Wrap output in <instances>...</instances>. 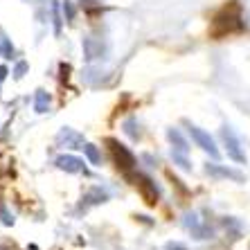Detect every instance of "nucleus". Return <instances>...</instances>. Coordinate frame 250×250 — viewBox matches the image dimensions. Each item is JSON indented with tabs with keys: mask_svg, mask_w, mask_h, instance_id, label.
Masks as SVG:
<instances>
[{
	"mask_svg": "<svg viewBox=\"0 0 250 250\" xmlns=\"http://www.w3.org/2000/svg\"><path fill=\"white\" fill-rule=\"evenodd\" d=\"M0 54H2L5 59H14V54H16V52H14L12 41H9L2 32H0Z\"/></svg>",
	"mask_w": 250,
	"mask_h": 250,
	"instance_id": "obj_17",
	"label": "nucleus"
},
{
	"mask_svg": "<svg viewBox=\"0 0 250 250\" xmlns=\"http://www.w3.org/2000/svg\"><path fill=\"white\" fill-rule=\"evenodd\" d=\"M142 160L146 163V167H156V158L149 156V153H145V156H142Z\"/></svg>",
	"mask_w": 250,
	"mask_h": 250,
	"instance_id": "obj_24",
	"label": "nucleus"
},
{
	"mask_svg": "<svg viewBox=\"0 0 250 250\" xmlns=\"http://www.w3.org/2000/svg\"><path fill=\"white\" fill-rule=\"evenodd\" d=\"M54 165H57L61 171H68V174H82V171H86V165H83L82 158L70 156V153L59 156L57 160H54Z\"/></svg>",
	"mask_w": 250,
	"mask_h": 250,
	"instance_id": "obj_8",
	"label": "nucleus"
},
{
	"mask_svg": "<svg viewBox=\"0 0 250 250\" xmlns=\"http://www.w3.org/2000/svg\"><path fill=\"white\" fill-rule=\"evenodd\" d=\"M63 16H65V21H68V23H72V21H75V16H77V9H75V5H72L70 0H65V2H63Z\"/></svg>",
	"mask_w": 250,
	"mask_h": 250,
	"instance_id": "obj_18",
	"label": "nucleus"
},
{
	"mask_svg": "<svg viewBox=\"0 0 250 250\" xmlns=\"http://www.w3.org/2000/svg\"><path fill=\"white\" fill-rule=\"evenodd\" d=\"M0 216H2V223H5V226H12L14 223V216H9L5 209H0Z\"/></svg>",
	"mask_w": 250,
	"mask_h": 250,
	"instance_id": "obj_22",
	"label": "nucleus"
},
{
	"mask_svg": "<svg viewBox=\"0 0 250 250\" xmlns=\"http://www.w3.org/2000/svg\"><path fill=\"white\" fill-rule=\"evenodd\" d=\"M82 2V7H86L88 12H97V9H102V2H97V0H79Z\"/></svg>",
	"mask_w": 250,
	"mask_h": 250,
	"instance_id": "obj_20",
	"label": "nucleus"
},
{
	"mask_svg": "<svg viewBox=\"0 0 250 250\" xmlns=\"http://www.w3.org/2000/svg\"><path fill=\"white\" fill-rule=\"evenodd\" d=\"M135 185H138L140 196H142V201H145L146 205H156L158 203L160 192H158L156 183H153L149 176H146V174H138V178H135Z\"/></svg>",
	"mask_w": 250,
	"mask_h": 250,
	"instance_id": "obj_4",
	"label": "nucleus"
},
{
	"mask_svg": "<svg viewBox=\"0 0 250 250\" xmlns=\"http://www.w3.org/2000/svg\"><path fill=\"white\" fill-rule=\"evenodd\" d=\"M34 111L36 113H47L50 111V93H45V90H36V95H34Z\"/></svg>",
	"mask_w": 250,
	"mask_h": 250,
	"instance_id": "obj_11",
	"label": "nucleus"
},
{
	"mask_svg": "<svg viewBox=\"0 0 250 250\" xmlns=\"http://www.w3.org/2000/svg\"><path fill=\"white\" fill-rule=\"evenodd\" d=\"M185 228L192 232V237L194 239H209L212 237V228L208 226V223H201L198 221V216L196 214H187L185 216Z\"/></svg>",
	"mask_w": 250,
	"mask_h": 250,
	"instance_id": "obj_9",
	"label": "nucleus"
},
{
	"mask_svg": "<svg viewBox=\"0 0 250 250\" xmlns=\"http://www.w3.org/2000/svg\"><path fill=\"white\" fill-rule=\"evenodd\" d=\"M171 160H174V163L178 165L181 169H185V171H189V169H192V163H189L187 153H181V151H176V149H171Z\"/></svg>",
	"mask_w": 250,
	"mask_h": 250,
	"instance_id": "obj_16",
	"label": "nucleus"
},
{
	"mask_svg": "<svg viewBox=\"0 0 250 250\" xmlns=\"http://www.w3.org/2000/svg\"><path fill=\"white\" fill-rule=\"evenodd\" d=\"M57 145L65 146V149H83L86 142H83V135L79 133V131H75V128H70V126H63L57 133Z\"/></svg>",
	"mask_w": 250,
	"mask_h": 250,
	"instance_id": "obj_6",
	"label": "nucleus"
},
{
	"mask_svg": "<svg viewBox=\"0 0 250 250\" xmlns=\"http://www.w3.org/2000/svg\"><path fill=\"white\" fill-rule=\"evenodd\" d=\"M106 145H108V149H111V156H113V160H115V165L122 169L124 174L133 171L135 169V156L128 151V146H124L122 142L115 140V138H106Z\"/></svg>",
	"mask_w": 250,
	"mask_h": 250,
	"instance_id": "obj_3",
	"label": "nucleus"
},
{
	"mask_svg": "<svg viewBox=\"0 0 250 250\" xmlns=\"http://www.w3.org/2000/svg\"><path fill=\"white\" fill-rule=\"evenodd\" d=\"M82 47H83V57H86V61H99V59L106 54V43L99 41V39H95V36H86L82 41Z\"/></svg>",
	"mask_w": 250,
	"mask_h": 250,
	"instance_id": "obj_7",
	"label": "nucleus"
},
{
	"mask_svg": "<svg viewBox=\"0 0 250 250\" xmlns=\"http://www.w3.org/2000/svg\"><path fill=\"white\" fill-rule=\"evenodd\" d=\"M165 250H187V246L178 244V241H169V244H165Z\"/></svg>",
	"mask_w": 250,
	"mask_h": 250,
	"instance_id": "obj_21",
	"label": "nucleus"
},
{
	"mask_svg": "<svg viewBox=\"0 0 250 250\" xmlns=\"http://www.w3.org/2000/svg\"><path fill=\"white\" fill-rule=\"evenodd\" d=\"M167 138H169V142L174 145V149L176 151H181V153H187L189 151V142L185 140V135L178 131V128H167Z\"/></svg>",
	"mask_w": 250,
	"mask_h": 250,
	"instance_id": "obj_10",
	"label": "nucleus"
},
{
	"mask_svg": "<svg viewBox=\"0 0 250 250\" xmlns=\"http://www.w3.org/2000/svg\"><path fill=\"white\" fill-rule=\"evenodd\" d=\"M50 9H52L54 36H59V34H61V25H63V21H61V14H59V0H52V5H50Z\"/></svg>",
	"mask_w": 250,
	"mask_h": 250,
	"instance_id": "obj_15",
	"label": "nucleus"
},
{
	"mask_svg": "<svg viewBox=\"0 0 250 250\" xmlns=\"http://www.w3.org/2000/svg\"><path fill=\"white\" fill-rule=\"evenodd\" d=\"M205 174H209L212 178H226V181H234V183H244L246 176L239 171V169L232 167H226V165H219V163H212V165H205Z\"/></svg>",
	"mask_w": 250,
	"mask_h": 250,
	"instance_id": "obj_5",
	"label": "nucleus"
},
{
	"mask_svg": "<svg viewBox=\"0 0 250 250\" xmlns=\"http://www.w3.org/2000/svg\"><path fill=\"white\" fill-rule=\"evenodd\" d=\"M59 68H61V79H63V82H68V72H70V65H68V63H61V65H59Z\"/></svg>",
	"mask_w": 250,
	"mask_h": 250,
	"instance_id": "obj_23",
	"label": "nucleus"
},
{
	"mask_svg": "<svg viewBox=\"0 0 250 250\" xmlns=\"http://www.w3.org/2000/svg\"><path fill=\"white\" fill-rule=\"evenodd\" d=\"M27 61H18L16 63V68H14V79H23L25 77V72H27Z\"/></svg>",
	"mask_w": 250,
	"mask_h": 250,
	"instance_id": "obj_19",
	"label": "nucleus"
},
{
	"mask_svg": "<svg viewBox=\"0 0 250 250\" xmlns=\"http://www.w3.org/2000/svg\"><path fill=\"white\" fill-rule=\"evenodd\" d=\"M9 75V70H7V65H0V83H2V79Z\"/></svg>",
	"mask_w": 250,
	"mask_h": 250,
	"instance_id": "obj_25",
	"label": "nucleus"
},
{
	"mask_svg": "<svg viewBox=\"0 0 250 250\" xmlns=\"http://www.w3.org/2000/svg\"><path fill=\"white\" fill-rule=\"evenodd\" d=\"M183 124L187 126V133L192 135V140L196 142V146H201L205 153H209V158H214V160H219L221 158V151H219V146H216L214 138L208 133V131H203L201 126H196V124H192L189 120H183Z\"/></svg>",
	"mask_w": 250,
	"mask_h": 250,
	"instance_id": "obj_2",
	"label": "nucleus"
},
{
	"mask_svg": "<svg viewBox=\"0 0 250 250\" xmlns=\"http://www.w3.org/2000/svg\"><path fill=\"white\" fill-rule=\"evenodd\" d=\"M219 138H221V142H223V146H226V153H228L230 160H234V163H239V165L248 163V158H246L244 149H241V140L237 138L234 128L228 122L221 124V128H219Z\"/></svg>",
	"mask_w": 250,
	"mask_h": 250,
	"instance_id": "obj_1",
	"label": "nucleus"
},
{
	"mask_svg": "<svg viewBox=\"0 0 250 250\" xmlns=\"http://www.w3.org/2000/svg\"><path fill=\"white\" fill-rule=\"evenodd\" d=\"M83 153H86V158H88V163L90 165H102V153H99V149L95 145L86 142V145H83Z\"/></svg>",
	"mask_w": 250,
	"mask_h": 250,
	"instance_id": "obj_13",
	"label": "nucleus"
},
{
	"mask_svg": "<svg viewBox=\"0 0 250 250\" xmlns=\"http://www.w3.org/2000/svg\"><path fill=\"white\" fill-rule=\"evenodd\" d=\"M82 201H88V203H93V205H99V203H106V201H108V194H106L102 187H93V189H90Z\"/></svg>",
	"mask_w": 250,
	"mask_h": 250,
	"instance_id": "obj_12",
	"label": "nucleus"
},
{
	"mask_svg": "<svg viewBox=\"0 0 250 250\" xmlns=\"http://www.w3.org/2000/svg\"><path fill=\"white\" fill-rule=\"evenodd\" d=\"M122 128H124V133H126L131 140H140V126H138V122H135L133 117H128V120H124Z\"/></svg>",
	"mask_w": 250,
	"mask_h": 250,
	"instance_id": "obj_14",
	"label": "nucleus"
}]
</instances>
